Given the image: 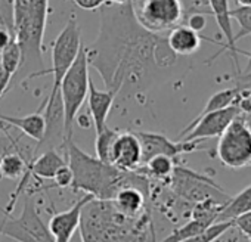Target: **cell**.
<instances>
[{"instance_id": "1", "label": "cell", "mask_w": 251, "mask_h": 242, "mask_svg": "<svg viewBox=\"0 0 251 242\" xmlns=\"http://www.w3.org/2000/svg\"><path fill=\"white\" fill-rule=\"evenodd\" d=\"M86 49L89 65L98 71L106 90L123 99L147 93L158 71L177 61L166 37L138 23L132 2L100 8L98 37Z\"/></svg>"}, {"instance_id": "2", "label": "cell", "mask_w": 251, "mask_h": 242, "mask_svg": "<svg viewBox=\"0 0 251 242\" xmlns=\"http://www.w3.org/2000/svg\"><path fill=\"white\" fill-rule=\"evenodd\" d=\"M145 217H127L117 211L111 199L89 201L80 217L83 242H151Z\"/></svg>"}, {"instance_id": "3", "label": "cell", "mask_w": 251, "mask_h": 242, "mask_svg": "<svg viewBox=\"0 0 251 242\" xmlns=\"http://www.w3.org/2000/svg\"><path fill=\"white\" fill-rule=\"evenodd\" d=\"M49 15V0H14V28L15 40L23 53L18 73L23 74L21 83L34 77H40L45 71L43 62V37ZM14 75V77H15Z\"/></svg>"}, {"instance_id": "4", "label": "cell", "mask_w": 251, "mask_h": 242, "mask_svg": "<svg viewBox=\"0 0 251 242\" xmlns=\"http://www.w3.org/2000/svg\"><path fill=\"white\" fill-rule=\"evenodd\" d=\"M68 157V166L73 171L71 188L93 195L96 199H112L121 186L124 171L112 164L100 161L81 151L73 139L64 144Z\"/></svg>"}, {"instance_id": "5", "label": "cell", "mask_w": 251, "mask_h": 242, "mask_svg": "<svg viewBox=\"0 0 251 242\" xmlns=\"http://www.w3.org/2000/svg\"><path fill=\"white\" fill-rule=\"evenodd\" d=\"M89 68L90 65L87 59V49L83 45L77 59L70 67V70L65 73V75L59 83V93H61L64 115H65V142L73 139L74 121L77 118L80 108L87 99L89 84H90Z\"/></svg>"}, {"instance_id": "6", "label": "cell", "mask_w": 251, "mask_h": 242, "mask_svg": "<svg viewBox=\"0 0 251 242\" xmlns=\"http://www.w3.org/2000/svg\"><path fill=\"white\" fill-rule=\"evenodd\" d=\"M216 155L230 170H241L251 166V126L244 114L238 115L219 136Z\"/></svg>"}, {"instance_id": "7", "label": "cell", "mask_w": 251, "mask_h": 242, "mask_svg": "<svg viewBox=\"0 0 251 242\" xmlns=\"http://www.w3.org/2000/svg\"><path fill=\"white\" fill-rule=\"evenodd\" d=\"M170 185L179 196L197 204L211 201L219 205H226L232 198L210 177L198 174L185 167H175L170 177Z\"/></svg>"}, {"instance_id": "8", "label": "cell", "mask_w": 251, "mask_h": 242, "mask_svg": "<svg viewBox=\"0 0 251 242\" xmlns=\"http://www.w3.org/2000/svg\"><path fill=\"white\" fill-rule=\"evenodd\" d=\"M0 233L17 242H55L49 226L39 216L31 196L25 199L24 208L18 217L5 214V218L0 221Z\"/></svg>"}, {"instance_id": "9", "label": "cell", "mask_w": 251, "mask_h": 242, "mask_svg": "<svg viewBox=\"0 0 251 242\" xmlns=\"http://www.w3.org/2000/svg\"><path fill=\"white\" fill-rule=\"evenodd\" d=\"M132 3L138 23L151 33L170 31L183 20L180 0H136Z\"/></svg>"}, {"instance_id": "10", "label": "cell", "mask_w": 251, "mask_h": 242, "mask_svg": "<svg viewBox=\"0 0 251 242\" xmlns=\"http://www.w3.org/2000/svg\"><path fill=\"white\" fill-rule=\"evenodd\" d=\"M83 46L81 42V31L77 20L73 17L68 20L64 30L56 36L55 42L52 43V67L45 74L50 73L53 81L52 89H59V83L70 67L77 59L80 49Z\"/></svg>"}, {"instance_id": "11", "label": "cell", "mask_w": 251, "mask_h": 242, "mask_svg": "<svg viewBox=\"0 0 251 242\" xmlns=\"http://www.w3.org/2000/svg\"><path fill=\"white\" fill-rule=\"evenodd\" d=\"M241 114H242L241 108L235 103L213 112H207L201 117H195L180 132L177 141L201 142L204 139L219 138L227 129V126L232 121Z\"/></svg>"}, {"instance_id": "12", "label": "cell", "mask_w": 251, "mask_h": 242, "mask_svg": "<svg viewBox=\"0 0 251 242\" xmlns=\"http://www.w3.org/2000/svg\"><path fill=\"white\" fill-rule=\"evenodd\" d=\"M141 146H142V164L155 155H167L170 158H177L182 154H191L198 148V142H173L161 133L154 132H135Z\"/></svg>"}, {"instance_id": "13", "label": "cell", "mask_w": 251, "mask_h": 242, "mask_svg": "<svg viewBox=\"0 0 251 242\" xmlns=\"http://www.w3.org/2000/svg\"><path fill=\"white\" fill-rule=\"evenodd\" d=\"M111 164L121 171H136L142 166V146L135 132L118 133L112 152Z\"/></svg>"}, {"instance_id": "14", "label": "cell", "mask_w": 251, "mask_h": 242, "mask_svg": "<svg viewBox=\"0 0 251 242\" xmlns=\"http://www.w3.org/2000/svg\"><path fill=\"white\" fill-rule=\"evenodd\" d=\"M93 198H95L93 195L84 194V196L80 198L71 208L52 216L49 221V230L53 235L55 242H70L73 239L74 232L78 229V224H80L81 211L84 205Z\"/></svg>"}, {"instance_id": "15", "label": "cell", "mask_w": 251, "mask_h": 242, "mask_svg": "<svg viewBox=\"0 0 251 242\" xmlns=\"http://www.w3.org/2000/svg\"><path fill=\"white\" fill-rule=\"evenodd\" d=\"M208 6H210V11L217 23V27L225 39V45H222V50H219L213 58H210V61H214L220 53H223L225 50H227L233 59V64L235 67L239 70V64H238V59H236V55L238 53H242V50H238L236 48V42L233 39V30H232V18L229 15V0H208Z\"/></svg>"}, {"instance_id": "16", "label": "cell", "mask_w": 251, "mask_h": 242, "mask_svg": "<svg viewBox=\"0 0 251 242\" xmlns=\"http://www.w3.org/2000/svg\"><path fill=\"white\" fill-rule=\"evenodd\" d=\"M117 99V93L112 90H99L90 80L89 93H87V103H89V114L92 118V124L96 132L102 130L108 126V115L109 111Z\"/></svg>"}, {"instance_id": "17", "label": "cell", "mask_w": 251, "mask_h": 242, "mask_svg": "<svg viewBox=\"0 0 251 242\" xmlns=\"http://www.w3.org/2000/svg\"><path fill=\"white\" fill-rule=\"evenodd\" d=\"M147 199L148 195H145L141 189L130 185H124L115 192L111 202L121 214L127 217H138L144 210Z\"/></svg>"}, {"instance_id": "18", "label": "cell", "mask_w": 251, "mask_h": 242, "mask_svg": "<svg viewBox=\"0 0 251 242\" xmlns=\"http://www.w3.org/2000/svg\"><path fill=\"white\" fill-rule=\"evenodd\" d=\"M166 39H167L169 48L177 56H189L200 49L201 40L204 37L200 36V33L191 30L188 25H177L170 30Z\"/></svg>"}, {"instance_id": "19", "label": "cell", "mask_w": 251, "mask_h": 242, "mask_svg": "<svg viewBox=\"0 0 251 242\" xmlns=\"http://www.w3.org/2000/svg\"><path fill=\"white\" fill-rule=\"evenodd\" d=\"M0 121L8 126H14L23 132V135L36 141L37 144L45 136V115L43 111L25 115V117H9L0 114Z\"/></svg>"}, {"instance_id": "20", "label": "cell", "mask_w": 251, "mask_h": 242, "mask_svg": "<svg viewBox=\"0 0 251 242\" xmlns=\"http://www.w3.org/2000/svg\"><path fill=\"white\" fill-rule=\"evenodd\" d=\"M67 164L65 160L61 157V154L56 151V148H49L45 149L39 157L36 155L30 164H28V170L31 173V177L36 179H53V176L56 174V171Z\"/></svg>"}, {"instance_id": "21", "label": "cell", "mask_w": 251, "mask_h": 242, "mask_svg": "<svg viewBox=\"0 0 251 242\" xmlns=\"http://www.w3.org/2000/svg\"><path fill=\"white\" fill-rule=\"evenodd\" d=\"M33 158L24 155L23 149L5 152L0 157V177L5 179H21L27 171L28 164Z\"/></svg>"}, {"instance_id": "22", "label": "cell", "mask_w": 251, "mask_h": 242, "mask_svg": "<svg viewBox=\"0 0 251 242\" xmlns=\"http://www.w3.org/2000/svg\"><path fill=\"white\" fill-rule=\"evenodd\" d=\"M247 211H251V185L229 199V202L219 213L217 221L233 220L235 217H238Z\"/></svg>"}, {"instance_id": "23", "label": "cell", "mask_w": 251, "mask_h": 242, "mask_svg": "<svg viewBox=\"0 0 251 242\" xmlns=\"http://www.w3.org/2000/svg\"><path fill=\"white\" fill-rule=\"evenodd\" d=\"M141 167H144L145 174H148L154 179H158V180H166V179L172 177L176 164H175V160L167 155H155V157L150 158Z\"/></svg>"}, {"instance_id": "24", "label": "cell", "mask_w": 251, "mask_h": 242, "mask_svg": "<svg viewBox=\"0 0 251 242\" xmlns=\"http://www.w3.org/2000/svg\"><path fill=\"white\" fill-rule=\"evenodd\" d=\"M118 130L109 129L108 126H105L102 130L96 132V141H95V151H96V157L106 163L111 164V152H112V146L114 142L118 136Z\"/></svg>"}, {"instance_id": "25", "label": "cell", "mask_w": 251, "mask_h": 242, "mask_svg": "<svg viewBox=\"0 0 251 242\" xmlns=\"http://www.w3.org/2000/svg\"><path fill=\"white\" fill-rule=\"evenodd\" d=\"M21 61H23L21 48H20L18 42L14 39L2 52H0V64H2V68L5 71H8L14 78V75L18 73V70L21 67Z\"/></svg>"}, {"instance_id": "26", "label": "cell", "mask_w": 251, "mask_h": 242, "mask_svg": "<svg viewBox=\"0 0 251 242\" xmlns=\"http://www.w3.org/2000/svg\"><path fill=\"white\" fill-rule=\"evenodd\" d=\"M230 227H233V220L216 221V223L210 224L207 229H204L202 232H200L194 236H189V238L183 239L182 242H214L223 233H226Z\"/></svg>"}, {"instance_id": "27", "label": "cell", "mask_w": 251, "mask_h": 242, "mask_svg": "<svg viewBox=\"0 0 251 242\" xmlns=\"http://www.w3.org/2000/svg\"><path fill=\"white\" fill-rule=\"evenodd\" d=\"M232 20L239 25V31L233 36L235 42H239L244 37L251 36V6H238L229 11Z\"/></svg>"}, {"instance_id": "28", "label": "cell", "mask_w": 251, "mask_h": 242, "mask_svg": "<svg viewBox=\"0 0 251 242\" xmlns=\"http://www.w3.org/2000/svg\"><path fill=\"white\" fill-rule=\"evenodd\" d=\"M53 186L56 188H71V183H73V171L70 169L68 164H64L58 171L56 174L53 176Z\"/></svg>"}, {"instance_id": "29", "label": "cell", "mask_w": 251, "mask_h": 242, "mask_svg": "<svg viewBox=\"0 0 251 242\" xmlns=\"http://www.w3.org/2000/svg\"><path fill=\"white\" fill-rule=\"evenodd\" d=\"M233 226L239 229V232L251 241V211H247L233 218Z\"/></svg>"}, {"instance_id": "30", "label": "cell", "mask_w": 251, "mask_h": 242, "mask_svg": "<svg viewBox=\"0 0 251 242\" xmlns=\"http://www.w3.org/2000/svg\"><path fill=\"white\" fill-rule=\"evenodd\" d=\"M186 25H188L191 30L200 33V31H202V30L205 28V25H207V18H205V15H202L201 12H194V14H191V15L188 17Z\"/></svg>"}, {"instance_id": "31", "label": "cell", "mask_w": 251, "mask_h": 242, "mask_svg": "<svg viewBox=\"0 0 251 242\" xmlns=\"http://www.w3.org/2000/svg\"><path fill=\"white\" fill-rule=\"evenodd\" d=\"M71 2L83 11H96L109 3L108 0H71Z\"/></svg>"}, {"instance_id": "32", "label": "cell", "mask_w": 251, "mask_h": 242, "mask_svg": "<svg viewBox=\"0 0 251 242\" xmlns=\"http://www.w3.org/2000/svg\"><path fill=\"white\" fill-rule=\"evenodd\" d=\"M11 81H12V75L0 67V99H2L9 92Z\"/></svg>"}, {"instance_id": "33", "label": "cell", "mask_w": 251, "mask_h": 242, "mask_svg": "<svg viewBox=\"0 0 251 242\" xmlns=\"http://www.w3.org/2000/svg\"><path fill=\"white\" fill-rule=\"evenodd\" d=\"M235 84L242 87L247 93V96L251 97V71H245L244 74H239Z\"/></svg>"}, {"instance_id": "34", "label": "cell", "mask_w": 251, "mask_h": 242, "mask_svg": "<svg viewBox=\"0 0 251 242\" xmlns=\"http://www.w3.org/2000/svg\"><path fill=\"white\" fill-rule=\"evenodd\" d=\"M14 39H15V34L12 31H9L8 28L0 27V52H2Z\"/></svg>"}, {"instance_id": "35", "label": "cell", "mask_w": 251, "mask_h": 242, "mask_svg": "<svg viewBox=\"0 0 251 242\" xmlns=\"http://www.w3.org/2000/svg\"><path fill=\"white\" fill-rule=\"evenodd\" d=\"M108 2L112 3V5H126V3L133 2V0H108Z\"/></svg>"}, {"instance_id": "36", "label": "cell", "mask_w": 251, "mask_h": 242, "mask_svg": "<svg viewBox=\"0 0 251 242\" xmlns=\"http://www.w3.org/2000/svg\"><path fill=\"white\" fill-rule=\"evenodd\" d=\"M239 6H251V0H235Z\"/></svg>"}, {"instance_id": "37", "label": "cell", "mask_w": 251, "mask_h": 242, "mask_svg": "<svg viewBox=\"0 0 251 242\" xmlns=\"http://www.w3.org/2000/svg\"><path fill=\"white\" fill-rule=\"evenodd\" d=\"M242 55L248 56V65H247L245 71H250V70H251V52H250V53H247V52H242Z\"/></svg>"}, {"instance_id": "38", "label": "cell", "mask_w": 251, "mask_h": 242, "mask_svg": "<svg viewBox=\"0 0 251 242\" xmlns=\"http://www.w3.org/2000/svg\"><path fill=\"white\" fill-rule=\"evenodd\" d=\"M5 130H6L5 123H2V121H0V132H5Z\"/></svg>"}, {"instance_id": "39", "label": "cell", "mask_w": 251, "mask_h": 242, "mask_svg": "<svg viewBox=\"0 0 251 242\" xmlns=\"http://www.w3.org/2000/svg\"><path fill=\"white\" fill-rule=\"evenodd\" d=\"M247 117V120H248V123H250V126H251V112L248 114V115H245Z\"/></svg>"}, {"instance_id": "40", "label": "cell", "mask_w": 251, "mask_h": 242, "mask_svg": "<svg viewBox=\"0 0 251 242\" xmlns=\"http://www.w3.org/2000/svg\"><path fill=\"white\" fill-rule=\"evenodd\" d=\"M0 67H2V64H0Z\"/></svg>"}, {"instance_id": "41", "label": "cell", "mask_w": 251, "mask_h": 242, "mask_svg": "<svg viewBox=\"0 0 251 242\" xmlns=\"http://www.w3.org/2000/svg\"><path fill=\"white\" fill-rule=\"evenodd\" d=\"M0 157H2V155H0Z\"/></svg>"}]
</instances>
